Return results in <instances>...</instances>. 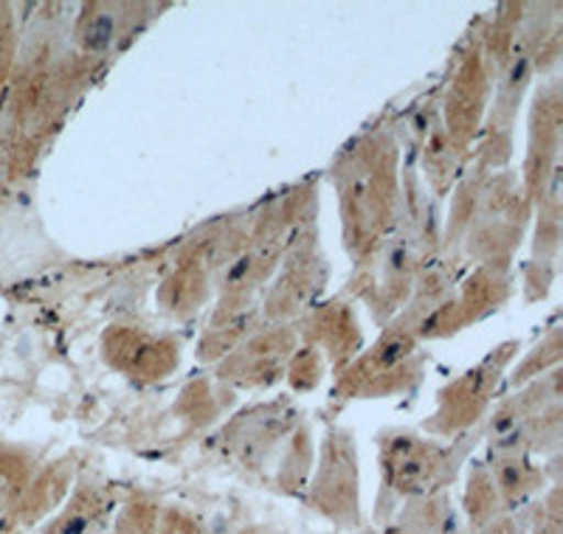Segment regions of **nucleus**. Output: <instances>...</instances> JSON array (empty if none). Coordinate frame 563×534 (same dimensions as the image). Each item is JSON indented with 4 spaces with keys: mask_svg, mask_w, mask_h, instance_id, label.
<instances>
[{
    "mask_svg": "<svg viewBox=\"0 0 563 534\" xmlns=\"http://www.w3.org/2000/svg\"><path fill=\"white\" fill-rule=\"evenodd\" d=\"M110 37H113V18L110 14H99V18L90 20L88 32H85V45L88 48L99 52V48L110 43Z\"/></svg>",
    "mask_w": 563,
    "mask_h": 534,
    "instance_id": "nucleus-1",
    "label": "nucleus"
}]
</instances>
